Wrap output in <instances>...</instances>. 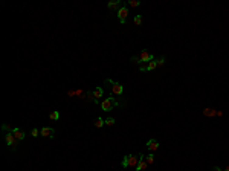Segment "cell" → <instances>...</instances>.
<instances>
[{"mask_svg":"<svg viewBox=\"0 0 229 171\" xmlns=\"http://www.w3.org/2000/svg\"><path fill=\"white\" fill-rule=\"evenodd\" d=\"M122 6H124V5H122L121 0H114V2H108V3H107V8H108L110 11H116V12H118Z\"/></svg>","mask_w":229,"mask_h":171,"instance_id":"obj_9","label":"cell"},{"mask_svg":"<svg viewBox=\"0 0 229 171\" xmlns=\"http://www.w3.org/2000/svg\"><path fill=\"white\" fill-rule=\"evenodd\" d=\"M93 96H95L96 101H98V98H102V96H104V89H102V87H96V89L93 90Z\"/></svg>","mask_w":229,"mask_h":171,"instance_id":"obj_14","label":"cell"},{"mask_svg":"<svg viewBox=\"0 0 229 171\" xmlns=\"http://www.w3.org/2000/svg\"><path fill=\"white\" fill-rule=\"evenodd\" d=\"M138 162H139V157H136V156H133V154H127V156H124L121 165H122V168H129V166L136 168V166H138Z\"/></svg>","mask_w":229,"mask_h":171,"instance_id":"obj_4","label":"cell"},{"mask_svg":"<svg viewBox=\"0 0 229 171\" xmlns=\"http://www.w3.org/2000/svg\"><path fill=\"white\" fill-rule=\"evenodd\" d=\"M139 70H141L142 73H144V72H147V64H142V66L139 67Z\"/></svg>","mask_w":229,"mask_h":171,"instance_id":"obj_25","label":"cell"},{"mask_svg":"<svg viewBox=\"0 0 229 171\" xmlns=\"http://www.w3.org/2000/svg\"><path fill=\"white\" fill-rule=\"evenodd\" d=\"M135 25H136V26H141V25H142V16H136V17H135Z\"/></svg>","mask_w":229,"mask_h":171,"instance_id":"obj_21","label":"cell"},{"mask_svg":"<svg viewBox=\"0 0 229 171\" xmlns=\"http://www.w3.org/2000/svg\"><path fill=\"white\" fill-rule=\"evenodd\" d=\"M60 118H61V115H60L58 110H54V112H51V115H49V119H51V121H58Z\"/></svg>","mask_w":229,"mask_h":171,"instance_id":"obj_15","label":"cell"},{"mask_svg":"<svg viewBox=\"0 0 229 171\" xmlns=\"http://www.w3.org/2000/svg\"><path fill=\"white\" fill-rule=\"evenodd\" d=\"M116 16H118V20L124 25V23L127 22V17H129V8H127V6H122V8L118 11Z\"/></svg>","mask_w":229,"mask_h":171,"instance_id":"obj_5","label":"cell"},{"mask_svg":"<svg viewBox=\"0 0 229 171\" xmlns=\"http://www.w3.org/2000/svg\"><path fill=\"white\" fill-rule=\"evenodd\" d=\"M11 133H12V134L16 136V139H17L19 142H22V141H23V139L26 137V133H25V131H23L22 128H19V127H14V128L11 130Z\"/></svg>","mask_w":229,"mask_h":171,"instance_id":"obj_8","label":"cell"},{"mask_svg":"<svg viewBox=\"0 0 229 171\" xmlns=\"http://www.w3.org/2000/svg\"><path fill=\"white\" fill-rule=\"evenodd\" d=\"M93 124H95V127H96V128H101V127H104V125H105V119H102V118H96Z\"/></svg>","mask_w":229,"mask_h":171,"instance_id":"obj_16","label":"cell"},{"mask_svg":"<svg viewBox=\"0 0 229 171\" xmlns=\"http://www.w3.org/2000/svg\"><path fill=\"white\" fill-rule=\"evenodd\" d=\"M157 67V61L154 60V61H150L148 64H147V72H151V70H154Z\"/></svg>","mask_w":229,"mask_h":171,"instance_id":"obj_17","label":"cell"},{"mask_svg":"<svg viewBox=\"0 0 229 171\" xmlns=\"http://www.w3.org/2000/svg\"><path fill=\"white\" fill-rule=\"evenodd\" d=\"M203 115H205V116H208V118H212V116H217V110H215V109L208 107V109H205V110H203Z\"/></svg>","mask_w":229,"mask_h":171,"instance_id":"obj_12","label":"cell"},{"mask_svg":"<svg viewBox=\"0 0 229 171\" xmlns=\"http://www.w3.org/2000/svg\"><path fill=\"white\" fill-rule=\"evenodd\" d=\"M145 160H147V163H148V165L154 163V153H150L148 156H145Z\"/></svg>","mask_w":229,"mask_h":171,"instance_id":"obj_19","label":"cell"},{"mask_svg":"<svg viewBox=\"0 0 229 171\" xmlns=\"http://www.w3.org/2000/svg\"><path fill=\"white\" fill-rule=\"evenodd\" d=\"M31 136H32V137H38V136H40V130H38V128H32Z\"/></svg>","mask_w":229,"mask_h":171,"instance_id":"obj_22","label":"cell"},{"mask_svg":"<svg viewBox=\"0 0 229 171\" xmlns=\"http://www.w3.org/2000/svg\"><path fill=\"white\" fill-rule=\"evenodd\" d=\"M102 112H111L114 107H119V101L116 98H113V95H110L108 98H105L101 104H99Z\"/></svg>","mask_w":229,"mask_h":171,"instance_id":"obj_1","label":"cell"},{"mask_svg":"<svg viewBox=\"0 0 229 171\" xmlns=\"http://www.w3.org/2000/svg\"><path fill=\"white\" fill-rule=\"evenodd\" d=\"M147 148H148L150 153H154V151H157V148H159V142H157L156 139H150V141L147 142Z\"/></svg>","mask_w":229,"mask_h":171,"instance_id":"obj_11","label":"cell"},{"mask_svg":"<svg viewBox=\"0 0 229 171\" xmlns=\"http://www.w3.org/2000/svg\"><path fill=\"white\" fill-rule=\"evenodd\" d=\"M139 60H141V63H147V64H148L150 61H154V55L150 54L148 51H144V52H141Z\"/></svg>","mask_w":229,"mask_h":171,"instance_id":"obj_6","label":"cell"},{"mask_svg":"<svg viewBox=\"0 0 229 171\" xmlns=\"http://www.w3.org/2000/svg\"><path fill=\"white\" fill-rule=\"evenodd\" d=\"M133 64H141V60H139V57H132V60H130Z\"/></svg>","mask_w":229,"mask_h":171,"instance_id":"obj_24","label":"cell"},{"mask_svg":"<svg viewBox=\"0 0 229 171\" xmlns=\"http://www.w3.org/2000/svg\"><path fill=\"white\" fill-rule=\"evenodd\" d=\"M223 171H229V165H227V166H226V168H224Z\"/></svg>","mask_w":229,"mask_h":171,"instance_id":"obj_27","label":"cell"},{"mask_svg":"<svg viewBox=\"0 0 229 171\" xmlns=\"http://www.w3.org/2000/svg\"><path fill=\"white\" fill-rule=\"evenodd\" d=\"M147 160H145V156L144 154H139V162H138V166H136V171H145L147 169Z\"/></svg>","mask_w":229,"mask_h":171,"instance_id":"obj_10","label":"cell"},{"mask_svg":"<svg viewBox=\"0 0 229 171\" xmlns=\"http://www.w3.org/2000/svg\"><path fill=\"white\" fill-rule=\"evenodd\" d=\"M3 137H5V142H6V145H8V147H9L12 151H16V150H17V147H19V144H20V142L16 139V136H14L11 131H6V133L3 134Z\"/></svg>","mask_w":229,"mask_h":171,"instance_id":"obj_3","label":"cell"},{"mask_svg":"<svg viewBox=\"0 0 229 171\" xmlns=\"http://www.w3.org/2000/svg\"><path fill=\"white\" fill-rule=\"evenodd\" d=\"M157 61V67H160V66H164L165 64V57H160L159 60H156Z\"/></svg>","mask_w":229,"mask_h":171,"instance_id":"obj_23","label":"cell"},{"mask_svg":"<svg viewBox=\"0 0 229 171\" xmlns=\"http://www.w3.org/2000/svg\"><path fill=\"white\" fill-rule=\"evenodd\" d=\"M104 83H105V84H110V89H111V95H113V96H122V95H124V86H121L119 83L111 81L110 78L104 80Z\"/></svg>","mask_w":229,"mask_h":171,"instance_id":"obj_2","label":"cell"},{"mask_svg":"<svg viewBox=\"0 0 229 171\" xmlns=\"http://www.w3.org/2000/svg\"><path fill=\"white\" fill-rule=\"evenodd\" d=\"M54 134H55V130H54L52 127H43V128L40 130V136H43V137H49V139H52V137H54Z\"/></svg>","mask_w":229,"mask_h":171,"instance_id":"obj_7","label":"cell"},{"mask_svg":"<svg viewBox=\"0 0 229 171\" xmlns=\"http://www.w3.org/2000/svg\"><path fill=\"white\" fill-rule=\"evenodd\" d=\"M114 122H116V121H114V118H107L105 119V125H108V127L114 125Z\"/></svg>","mask_w":229,"mask_h":171,"instance_id":"obj_20","label":"cell"},{"mask_svg":"<svg viewBox=\"0 0 229 171\" xmlns=\"http://www.w3.org/2000/svg\"><path fill=\"white\" fill-rule=\"evenodd\" d=\"M214 171H223V169H220L218 166H214Z\"/></svg>","mask_w":229,"mask_h":171,"instance_id":"obj_26","label":"cell"},{"mask_svg":"<svg viewBox=\"0 0 229 171\" xmlns=\"http://www.w3.org/2000/svg\"><path fill=\"white\" fill-rule=\"evenodd\" d=\"M67 95H69V96H78V98H83V96H84V92H83L81 89H78V90H69Z\"/></svg>","mask_w":229,"mask_h":171,"instance_id":"obj_13","label":"cell"},{"mask_svg":"<svg viewBox=\"0 0 229 171\" xmlns=\"http://www.w3.org/2000/svg\"><path fill=\"white\" fill-rule=\"evenodd\" d=\"M127 5H129V6H132V8H138V6L141 5V2H139V0H129Z\"/></svg>","mask_w":229,"mask_h":171,"instance_id":"obj_18","label":"cell"}]
</instances>
